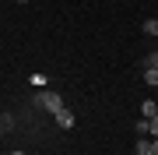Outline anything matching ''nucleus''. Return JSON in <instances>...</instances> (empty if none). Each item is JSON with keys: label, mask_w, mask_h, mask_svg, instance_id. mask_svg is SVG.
Returning <instances> with one entry per match:
<instances>
[{"label": "nucleus", "mask_w": 158, "mask_h": 155, "mask_svg": "<svg viewBox=\"0 0 158 155\" xmlns=\"http://www.w3.org/2000/svg\"><path fill=\"white\" fill-rule=\"evenodd\" d=\"M35 106H42L46 113H60V109H63V99L56 92H39V95H35Z\"/></svg>", "instance_id": "nucleus-1"}, {"label": "nucleus", "mask_w": 158, "mask_h": 155, "mask_svg": "<svg viewBox=\"0 0 158 155\" xmlns=\"http://www.w3.org/2000/svg\"><path fill=\"white\" fill-rule=\"evenodd\" d=\"M53 116H56V127H63V131H70V127H74V113H70L67 106H63L60 113H53Z\"/></svg>", "instance_id": "nucleus-2"}, {"label": "nucleus", "mask_w": 158, "mask_h": 155, "mask_svg": "<svg viewBox=\"0 0 158 155\" xmlns=\"http://www.w3.org/2000/svg\"><path fill=\"white\" fill-rule=\"evenodd\" d=\"M141 113H144V120L158 116V102H155V99H144V102H141Z\"/></svg>", "instance_id": "nucleus-3"}, {"label": "nucleus", "mask_w": 158, "mask_h": 155, "mask_svg": "<svg viewBox=\"0 0 158 155\" xmlns=\"http://www.w3.org/2000/svg\"><path fill=\"white\" fill-rule=\"evenodd\" d=\"M137 155H155V144L148 138H141V141H137Z\"/></svg>", "instance_id": "nucleus-4"}, {"label": "nucleus", "mask_w": 158, "mask_h": 155, "mask_svg": "<svg viewBox=\"0 0 158 155\" xmlns=\"http://www.w3.org/2000/svg\"><path fill=\"white\" fill-rule=\"evenodd\" d=\"M144 81L155 88V85H158V67H148V71H144Z\"/></svg>", "instance_id": "nucleus-5"}, {"label": "nucleus", "mask_w": 158, "mask_h": 155, "mask_svg": "<svg viewBox=\"0 0 158 155\" xmlns=\"http://www.w3.org/2000/svg\"><path fill=\"white\" fill-rule=\"evenodd\" d=\"M144 35H158V21H144Z\"/></svg>", "instance_id": "nucleus-6"}, {"label": "nucleus", "mask_w": 158, "mask_h": 155, "mask_svg": "<svg viewBox=\"0 0 158 155\" xmlns=\"http://www.w3.org/2000/svg\"><path fill=\"white\" fill-rule=\"evenodd\" d=\"M148 134H155V138H158V116H151V120H148Z\"/></svg>", "instance_id": "nucleus-7"}, {"label": "nucleus", "mask_w": 158, "mask_h": 155, "mask_svg": "<svg viewBox=\"0 0 158 155\" xmlns=\"http://www.w3.org/2000/svg\"><path fill=\"white\" fill-rule=\"evenodd\" d=\"M151 144H155V155H158V138H155V141H151Z\"/></svg>", "instance_id": "nucleus-8"}, {"label": "nucleus", "mask_w": 158, "mask_h": 155, "mask_svg": "<svg viewBox=\"0 0 158 155\" xmlns=\"http://www.w3.org/2000/svg\"><path fill=\"white\" fill-rule=\"evenodd\" d=\"M11 155H28V152H11Z\"/></svg>", "instance_id": "nucleus-9"}, {"label": "nucleus", "mask_w": 158, "mask_h": 155, "mask_svg": "<svg viewBox=\"0 0 158 155\" xmlns=\"http://www.w3.org/2000/svg\"><path fill=\"white\" fill-rule=\"evenodd\" d=\"M14 4H28V0H14Z\"/></svg>", "instance_id": "nucleus-10"}, {"label": "nucleus", "mask_w": 158, "mask_h": 155, "mask_svg": "<svg viewBox=\"0 0 158 155\" xmlns=\"http://www.w3.org/2000/svg\"><path fill=\"white\" fill-rule=\"evenodd\" d=\"M0 138H4V123H0Z\"/></svg>", "instance_id": "nucleus-11"}]
</instances>
